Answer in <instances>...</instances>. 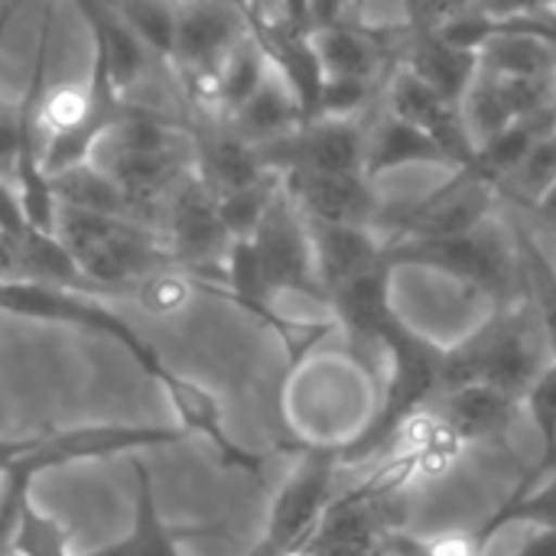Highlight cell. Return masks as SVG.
<instances>
[{
  "instance_id": "cell-21",
  "label": "cell",
  "mask_w": 556,
  "mask_h": 556,
  "mask_svg": "<svg viewBox=\"0 0 556 556\" xmlns=\"http://www.w3.org/2000/svg\"><path fill=\"white\" fill-rule=\"evenodd\" d=\"M556 182V127L538 140V147L525 156V163L508 176V182L502 186V192H511L515 199H525L528 205H534L541 199V192Z\"/></svg>"
},
{
  "instance_id": "cell-1",
  "label": "cell",
  "mask_w": 556,
  "mask_h": 556,
  "mask_svg": "<svg viewBox=\"0 0 556 556\" xmlns=\"http://www.w3.org/2000/svg\"><path fill=\"white\" fill-rule=\"evenodd\" d=\"M192 140L163 114L127 104L101 137L94 160L124 192L130 215L153 225L163 199L192 173Z\"/></svg>"
},
{
  "instance_id": "cell-4",
  "label": "cell",
  "mask_w": 556,
  "mask_h": 556,
  "mask_svg": "<svg viewBox=\"0 0 556 556\" xmlns=\"http://www.w3.org/2000/svg\"><path fill=\"white\" fill-rule=\"evenodd\" d=\"M339 453L332 450H303L300 466L283 482L270 505L267 538L261 541L274 556H296L323 521L329 502L336 498Z\"/></svg>"
},
{
  "instance_id": "cell-13",
  "label": "cell",
  "mask_w": 556,
  "mask_h": 556,
  "mask_svg": "<svg viewBox=\"0 0 556 556\" xmlns=\"http://www.w3.org/2000/svg\"><path fill=\"white\" fill-rule=\"evenodd\" d=\"M424 163L453 169L450 156L440 150V143L433 137H427L417 124H410L384 108L365 137V176L375 182L384 173H394L404 166H424Z\"/></svg>"
},
{
  "instance_id": "cell-12",
  "label": "cell",
  "mask_w": 556,
  "mask_h": 556,
  "mask_svg": "<svg viewBox=\"0 0 556 556\" xmlns=\"http://www.w3.org/2000/svg\"><path fill=\"white\" fill-rule=\"evenodd\" d=\"M134 472H137V525L134 531L98 551L91 556H179V544L186 541H195V538H215L222 534V525H212V528H169L156 508V495H153V479H150V469L143 466L140 456L130 459Z\"/></svg>"
},
{
  "instance_id": "cell-6",
  "label": "cell",
  "mask_w": 556,
  "mask_h": 556,
  "mask_svg": "<svg viewBox=\"0 0 556 556\" xmlns=\"http://www.w3.org/2000/svg\"><path fill=\"white\" fill-rule=\"evenodd\" d=\"M384 108L391 114L417 124L427 137H433L440 143V150L450 156L453 169H469L476 163V143L466 130L459 104L437 94L401 62H394V68L384 81Z\"/></svg>"
},
{
  "instance_id": "cell-3",
  "label": "cell",
  "mask_w": 556,
  "mask_h": 556,
  "mask_svg": "<svg viewBox=\"0 0 556 556\" xmlns=\"http://www.w3.org/2000/svg\"><path fill=\"white\" fill-rule=\"evenodd\" d=\"M261 267L264 290L270 303L283 293L309 296L323 306H329L323 283L316 277V261H313V241H309V225L300 215V208L290 202L283 186L270 199L261 225L248 238Z\"/></svg>"
},
{
  "instance_id": "cell-22",
  "label": "cell",
  "mask_w": 556,
  "mask_h": 556,
  "mask_svg": "<svg viewBox=\"0 0 556 556\" xmlns=\"http://www.w3.org/2000/svg\"><path fill=\"white\" fill-rule=\"evenodd\" d=\"M378 81L362 78H326L319 94V117L332 121H358V114L371 104Z\"/></svg>"
},
{
  "instance_id": "cell-19",
  "label": "cell",
  "mask_w": 556,
  "mask_h": 556,
  "mask_svg": "<svg viewBox=\"0 0 556 556\" xmlns=\"http://www.w3.org/2000/svg\"><path fill=\"white\" fill-rule=\"evenodd\" d=\"M277 189H280V176L270 173V176H264L254 186L215 195L218 199V218H222V225H225L231 241H244V238L254 235V228L261 225V218H264L270 199L277 195Z\"/></svg>"
},
{
  "instance_id": "cell-28",
  "label": "cell",
  "mask_w": 556,
  "mask_h": 556,
  "mask_svg": "<svg viewBox=\"0 0 556 556\" xmlns=\"http://www.w3.org/2000/svg\"><path fill=\"white\" fill-rule=\"evenodd\" d=\"M10 277H16V264H13L10 248L0 241V280H10Z\"/></svg>"
},
{
  "instance_id": "cell-14",
  "label": "cell",
  "mask_w": 556,
  "mask_h": 556,
  "mask_svg": "<svg viewBox=\"0 0 556 556\" xmlns=\"http://www.w3.org/2000/svg\"><path fill=\"white\" fill-rule=\"evenodd\" d=\"M192 173L215 192H235L244 186L261 182L264 176H270V169L261 163V153L254 143L241 140L231 127L218 130V134H199L192 140Z\"/></svg>"
},
{
  "instance_id": "cell-5",
  "label": "cell",
  "mask_w": 556,
  "mask_h": 556,
  "mask_svg": "<svg viewBox=\"0 0 556 556\" xmlns=\"http://www.w3.org/2000/svg\"><path fill=\"white\" fill-rule=\"evenodd\" d=\"M365 137L362 121L316 117L300 124L280 140L261 143V163L283 173H365Z\"/></svg>"
},
{
  "instance_id": "cell-23",
  "label": "cell",
  "mask_w": 556,
  "mask_h": 556,
  "mask_svg": "<svg viewBox=\"0 0 556 556\" xmlns=\"http://www.w3.org/2000/svg\"><path fill=\"white\" fill-rule=\"evenodd\" d=\"M20 0H10L3 10H0V42L7 36V26L16 13ZM16 143H20V104L16 108H7L0 101V176L10 179V169H13V156H16Z\"/></svg>"
},
{
  "instance_id": "cell-26",
  "label": "cell",
  "mask_w": 556,
  "mask_h": 556,
  "mask_svg": "<svg viewBox=\"0 0 556 556\" xmlns=\"http://www.w3.org/2000/svg\"><path fill=\"white\" fill-rule=\"evenodd\" d=\"M309 13H313V0H280L277 20L296 33H309Z\"/></svg>"
},
{
  "instance_id": "cell-2",
  "label": "cell",
  "mask_w": 556,
  "mask_h": 556,
  "mask_svg": "<svg viewBox=\"0 0 556 556\" xmlns=\"http://www.w3.org/2000/svg\"><path fill=\"white\" fill-rule=\"evenodd\" d=\"M55 235L75 257L94 296H130L150 274L176 267L163 235L137 218L59 205Z\"/></svg>"
},
{
  "instance_id": "cell-9",
  "label": "cell",
  "mask_w": 556,
  "mask_h": 556,
  "mask_svg": "<svg viewBox=\"0 0 556 556\" xmlns=\"http://www.w3.org/2000/svg\"><path fill=\"white\" fill-rule=\"evenodd\" d=\"M306 225H309V241H313L316 277L323 283L326 300L342 283L355 280V277H362V274H368L388 261L384 241L378 238L375 228L323 225V222H306Z\"/></svg>"
},
{
  "instance_id": "cell-10",
  "label": "cell",
  "mask_w": 556,
  "mask_h": 556,
  "mask_svg": "<svg viewBox=\"0 0 556 556\" xmlns=\"http://www.w3.org/2000/svg\"><path fill=\"white\" fill-rule=\"evenodd\" d=\"M397 62L453 104H463V98L479 72V52L453 46L440 33L404 29V49H401Z\"/></svg>"
},
{
  "instance_id": "cell-25",
  "label": "cell",
  "mask_w": 556,
  "mask_h": 556,
  "mask_svg": "<svg viewBox=\"0 0 556 556\" xmlns=\"http://www.w3.org/2000/svg\"><path fill=\"white\" fill-rule=\"evenodd\" d=\"M414 551L417 556H482V538L476 531H437V534H424L414 538Z\"/></svg>"
},
{
  "instance_id": "cell-30",
  "label": "cell",
  "mask_w": 556,
  "mask_h": 556,
  "mask_svg": "<svg viewBox=\"0 0 556 556\" xmlns=\"http://www.w3.org/2000/svg\"><path fill=\"white\" fill-rule=\"evenodd\" d=\"M554 274H556V270H554Z\"/></svg>"
},
{
  "instance_id": "cell-16",
  "label": "cell",
  "mask_w": 556,
  "mask_h": 556,
  "mask_svg": "<svg viewBox=\"0 0 556 556\" xmlns=\"http://www.w3.org/2000/svg\"><path fill=\"white\" fill-rule=\"evenodd\" d=\"M52 189H55L59 205H75L85 212L134 218L121 186L98 163H85V166H75L62 176H52Z\"/></svg>"
},
{
  "instance_id": "cell-7",
  "label": "cell",
  "mask_w": 556,
  "mask_h": 556,
  "mask_svg": "<svg viewBox=\"0 0 556 556\" xmlns=\"http://www.w3.org/2000/svg\"><path fill=\"white\" fill-rule=\"evenodd\" d=\"M280 186L306 222L375 228L381 195L365 173H283Z\"/></svg>"
},
{
  "instance_id": "cell-20",
  "label": "cell",
  "mask_w": 556,
  "mask_h": 556,
  "mask_svg": "<svg viewBox=\"0 0 556 556\" xmlns=\"http://www.w3.org/2000/svg\"><path fill=\"white\" fill-rule=\"evenodd\" d=\"M195 290H202L195 277H189V274L179 270V267H166V270H156V274H150L147 280H140V283L130 290V296H134L147 313H153V316H173V313H179V309L189 303V296H192Z\"/></svg>"
},
{
  "instance_id": "cell-17",
  "label": "cell",
  "mask_w": 556,
  "mask_h": 556,
  "mask_svg": "<svg viewBox=\"0 0 556 556\" xmlns=\"http://www.w3.org/2000/svg\"><path fill=\"white\" fill-rule=\"evenodd\" d=\"M267 72H270L267 52L248 33L222 62V114L231 117L257 91V85L264 81Z\"/></svg>"
},
{
  "instance_id": "cell-11",
  "label": "cell",
  "mask_w": 556,
  "mask_h": 556,
  "mask_svg": "<svg viewBox=\"0 0 556 556\" xmlns=\"http://www.w3.org/2000/svg\"><path fill=\"white\" fill-rule=\"evenodd\" d=\"M72 3L78 7L88 26L91 55L108 65V75L117 94L124 98V91H130L143 78L150 49L137 39V33L117 16V10L108 0H72Z\"/></svg>"
},
{
  "instance_id": "cell-29",
  "label": "cell",
  "mask_w": 556,
  "mask_h": 556,
  "mask_svg": "<svg viewBox=\"0 0 556 556\" xmlns=\"http://www.w3.org/2000/svg\"><path fill=\"white\" fill-rule=\"evenodd\" d=\"M248 10H261V0H248Z\"/></svg>"
},
{
  "instance_id": "cell-24",
  "label": "cell",
  "mask_w": 556,
  "mask_h": 556,
  "mask_svg": "<svg viewBox=\"0 0 556 556\" xmlns=\"http://www.w3.org/2000/svg\"><path fill=\"white\" fill-rule=\"evenodd\" d=\"M525 407L528 414L538 420V427L547 433V440L556 430V358L534 378V384L525 394Z\"/></svg>"
},
{
  "instance_id": "cell-18",
  "label": "cell",
  "mask_w": 556,
  "mask_h": 556,
  "mask_svg": "<svg viewBox=\"0 0 556 556\" xmlns=\"http://www.w3.org/2000/svg\"><path fill=\"white\" fill-rule=\"evenodd\" d=\"M108 3L117 10V16L137 33V39L150 52L169 59L173 39H176V10H179V0L176 3L173 0H108Z\"/></svg>"
},
{
  "instance_id": "cell-27",
  "label": "cell",
  "mask_w": 556,
  "mask_h": 556,
  "mask_svg": "<svg viewBox=\"0 0 556 556\" xmlns=\"http://www.w3.org/2000/svg\"><path fill=\"white\" fill-rule=\"evenodd\" d=\"M531 208H538V215H541V218H544V222H547V225L556 231V182L541 192V199H538Z\"/></svg>"
},
{
  "instance_id": "cell-15",
  "label": "cell",
  "mask_w": 556,
  "mask_h": 556,
  "mask_svg": "<svg viewBox=\"0 0 556 556\" xmlns=\"http://www.w3.org/2000/svg\"><path fill=\"white\" fill-rule=\"evenodd\" d=\"M300 124H303L300 104H296L293 91L287 88V81L274 68L264 75L257 91L228 117V127L254 147L280 140L290 130H296Z\"/></svg>"
},
{
  "instance_id": "cell-8",
  "label": "cell",
  "mask_w": 556,
  "mask_h": 556,
  "mask_svg": "<svg viewBox=\"0 0 556 556\" xmlns=\"http://www.w3.org/2000/svg\"><path fill=\"white\" fill-rule=\"evenodd\" d=\"M313 49L319 55V65L326 78H362V81H381V72L391 59V33L371 29L355 20L329 23L309 33Z\"/></svg>"
}]
</instances>
